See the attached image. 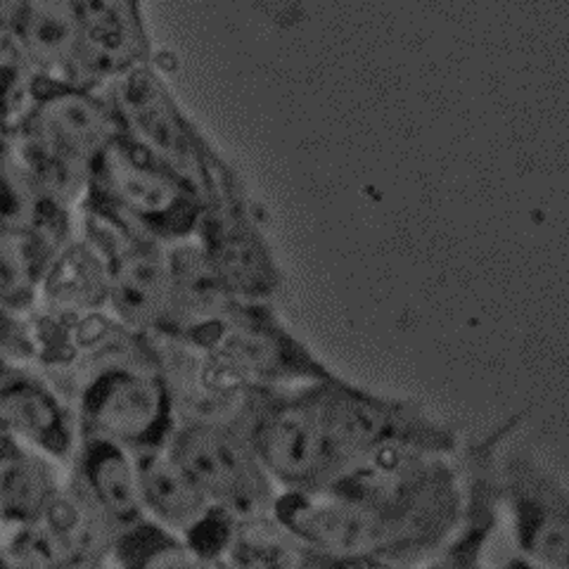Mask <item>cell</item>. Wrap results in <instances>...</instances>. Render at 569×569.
Masks as SVG:
<instances>
[{"mask_svg":"<svg viewBox=\"0 0 569 569\" xmlns=\"http://www.w3.org/2000/svg\"><path fill=\"white\" fill-rule=\"evenodd\" d=\"M100 88L112 104L121 133L186 178L207 200L209 157L194 138L190 123L176 110L152 67L148 62L133 64Z\"/></svg>","mask_w":569,"mask_h":569,"instance_id":"obj_9","label":"cell"},{"mask_svg":"<svg viewBox=\"0 0 569 569\" xmlns=\"http://www.w3.org/2000/svg\"><path fill=\"white\" fill-rule=\"evenodd\" d=\"M142 518L176 537L192 541L219 515L188 472L178 466L167 443L131 451Z\"/></svg>","mask_w":569,"mask_h":569,"instance_id":"obj_15","label":"cell"},{"mask_svg":"<svg viewBox=\"0 0 569 569\" xmlns=\"http://www.w3.org/2000/svg\"><path fill=\"white\" fill-rule=\"evenodd\" d=\"M119 133L102 88L33 79L20 117L3 136L50 198L79 211L96 162Z\"/></svg>","mask_w":569,"mask_h":569,"instance_id":"obj_3","label":"cell"},{"mask_svg":"<svg viewBox=\"0 0 569 569\" xmlns=\"http://www.w3.org/2000/svg\"><path fill=\"white\" fill-rule=\"evenodd\" d=\"M64 477L71 491L98 515L114 539L146 520L140 508L133 453L119 443L81 437L64 466Z\"/></svg>","mask_w":569,"mask_h":569,"instance_id":"obj_14","label":"cell"},{"mask_svg":"<svg viewBox=\"0 0 569 569\" xmlns=\"http://www.w3.org/2000/svg\"><path fill=\"white\" fill-rule=\"evenodd\" d=\"M518 425L520 418L512 416L498 430L460 451L462 470H466L462 518L451 539L435 556L411 569H489L487 548L496 533L498 518H501L496 493V458Z\"/></svg>","mask_w":569,"mask_h":569,"instance_id":"obj_12","label":"cell"},{"mask_svg":"<svg viewBox=\"0 0 569 569\" xmlns=\"http://www.w3.org/2000/svg\"><path fill=\"white\" fill-rule=\"evenodd\" d=\"M501 569H543V567H537V565H531V562H527V560H522L518 556H512L510 560L503 562Z\"/></svg>","mask_w":569,"mask_h":569,"instance_id":"obj_23","label":"cell"},{"mask_svg":"<svg viewBox=\"0 0 569 569\" xmlns=\"http://www.w3.org/2000/svg\"><path fill=\"white\" fill-rule=\"evenodd\" d=\"M110 276L100 249L77 228L52 252L39 288L36 309L60 313L107 311Z\"/></svg>","mask_w":569,"mask_h":569,"instance_id":"obj_17","label":"cell"},{"mask_svg":"<svg viewBox=\"0 0 569 569\" xmlns=\"http://www.w3.org/2000/svg\"><path fill=\"white\" fill-rule=\"evenodd\" d=\"M247 435L278 491L288 493L330 489L389 449L460 451L458 432L422 403L372 391L340 372L259 391Z\"/></svg>","mask_w":569,"mask_h":569,"instance_id":"obj_2","label":"cell"},{"mask_svg":"<svg viewBox=\"0 0 569 569\" xmlns=\"http://www.w3.org/2000/svg\"><path fill=\"white\" fill-rule=\"evenodd\" d=\"M506 443L496 458V493L501 515H508L515 556L543 569H569L565 479L529 449H506Z\"/></svg>","mask_w":569,"mask_h":569,"instance_id":"obj_8","label":"cell"},{"mask_svg":"<svg viewBox=\"0 0 569 569\" xmlns=\"http://www.w3.org/2000/svg\"><path fill=\"white\" fill-rule=\"evenodd\" d=\"M0 569H17V567H12V565H8V562H3V565H0Z\"/></svg>","mask_w":569,"mask_h":569,"instance_id":"obj_26","label":"cell"},{"mask_svg":"<svg viewBox=\"0 0 569 569\" xmlns=\"http://www.w3.org/2000/svg\"><path fill=\"white\" fill-rule=\"evenodd\" d=\"M67 238L39 228H0V309L20 316L36 309L46 266Z\"/></svg>","mask_w":569,"mask_h":569,"instance_id":"obj_19","label":"cell"},{"mask_svg":"<svg viewBox=\"0 0 569 569\" xmlns=\"http://www.w3.org/2000/svg\"><path fill=\"white\" fill-rule=\"evenodd\" d=\"M114 537L64 485L36 518L3 529V558L17 569H93L110 562Z\"/></svg>","mask_w":569,"mask_h":569,"instance_id":"obj_10","label":"cell"},{"mask_svg":"<svg viewBox=\"0 0 569 569\" xmlns=\"http://www.w3.org/2000/svg\"><path fill=\"white\" fill-rule=\"evenodd\" d=\"M64 485L60 462L31 449L0 427V525L12 527L36 518Z\"/></svg>","mask_w":569,"mask_h":569,"instance_id":"obj_18","label":"cell"},{"mask_svg":"<svg viewBox=\"0 0 569 569\" xmlns=\"http://www.w3.org/2000/svg\"><path fill=\"white\" fill-rule=\"evenodd\" d=\"M6 562V558H3V525H0V565Z\"/></svg>","mask_w":569,"mask_h":569,"instance_id":"obj_25","label":"cell"},{"mask_svg":"<svg viewBox=\"0 0 569 569\" xmlns=\"http://www.w3.org/2000/svg\"><path fill=\"white\" fill-rule=\"evenodd\" d=\"M110 560L117 569H228L223 560L148 520L119 533Z\"/></svg>","mask_w":569,"mask_h":569,"instance_id":"obj_20","label":"cell"},{"mask_svg":"<svg viewBox=\"0 0 569 569\" xmlns=\"http://www.w3.org/2000/svg\"><path fill=\"white\" fill-rule=\"evenodd\" d=\"M14 363H22V361H12V359H6V356H0V378H3V372L14 366Z\"/></svg>","mask_w":569,"mask_h":569,"instance_id":"obj_24","label":"cell"},{"mask_svg":"<svg viewBox=\"0 0 569 569\" xmlns=\"http://www.w3.org/2000/svg\"><path fill=\"white\" fill-rule=\"evenodd\" d=\"M0 356L12 361L31 363L29 316L0 309Z\"/></svg>","mask_w":569,"mask_h":569,"instance_id":"obj_22","label":"cell"},{"mask_svg":"<svg viewBox=\"0 0 569 569\" xmlns=\"http://www.w3.org/2000/svg\"><path fill=\"white\" fill-rule=\"evenodd\" d=\"M83 79L104 86L119 71L148 62L136 0H81Z\"/></svg>","mask_w":569,"mask_h":569,"instance_id":"obj_16","label":"cell"},{"mask_svg":"<svg viewBox=\"0 0 569 569\" xmlns=\"http://www.w3.org/2000/svg\"><path fill=\"white\" fill-rule=\"evenodd\" d=\"M83 202L102 207L159 242L198 233L204 198L186 178L119 133L93 167Z\"/></svg>","mask_w":569,"mask_h":569,"instance_id":"obj_5","label":"cell"},{"mask_svg":"<svg viewBox=\"0 0 569 569\" xmlns=\"http://www.w3.org/2000/svg\"><path fill=\"white\" fill-rule=\"evenodd\" d=\"M266 305L269 301H233L219 320L186 342L198 347L213 372L238 389H290L335 372L280 326Z\"/></svg>","mask_w":569,"mask_h":569,"instance_id":"obj_6","label":"cell"},{"mask_svg":"<svg viewBox=\"0 0 569 569\" xmlns=\"http://www.w3.org/2000/svg\"><path fill=\"white\" fill-rule=\"evenodd\" d=\"M62 391L74 406L81 437L138 451L167 443L176 418L152 342L136 337L71 378Z\"/></svg>","mask_w":569,"mask_h":569,"instance_id":"obj_4","label":"cell"},{"mask_svg":"<svg viewBox=\"0 0 569 569\" xmlns=\"http://www.w3.org/2000/svg\"><path fill=\"white\" fill-rule=\"evenodd\" d=\"M33 74L10 20L8 0H0V136L12 129L29 98Z\"/></svg>","mask_w":569,"mask_h":569,"instance_id":"obj_21","label":"cell"},{"mask_svg":"<svg viewBox=\"0 0 569 569\" xmlns=\"http://www.w3.org/2000/svg\"><path fill=\"white\" fill-rule=\"evenodd\" d=\"M460 451L389 449L330 489L280 491L273 520L323 569H411L435 556L462 518Z\"/></svg>","mask_w":569,"mask_h":569,"instance_id":"obj_1","label":"cell"},{"mask_svg":"<svg viewBox=\"0 0 569 569\" xmlns=\"http://www.w3.org/2000/svg\"><path fill=\"white\" fill-rule=\"evenodd\" d=\"M167 447L207 501L230 520L273 515L280 491L249 441L247 422H176Z\"/></svg>","mask_w":569,"mask_h":569,"instance_id":"obj_7","label":"cell"},{"mask_svg":"<svg viewBox=\"0 0 569 569\" xmlns=\"http://www.w3.org/2000/svg\"><path fill=\"white\" fill-rule=\"evenodd\" d=\"M0 427L62 468L81 439L74 406L31 363H14L0 378Z\"/></svg>","mask_w":569,"mask_h":569,"instance_id":"obj_11","label":"cell"},{"mask_svg":"<svg viewBox=\"0 0 569 569\" xmlns=\"http://www.w3.org/2000/svg\"><path fill=\"white\" fill-rule=\"evenodd\" d=\"M8 10L33 79L88 86L81 0H8Z\"/></svg>","mask_w":569,"mask_h":569,"instance_id":"obj_13","label":"cell"}]
</instances>
